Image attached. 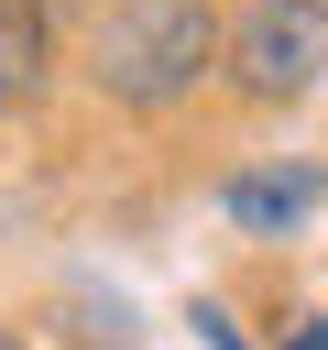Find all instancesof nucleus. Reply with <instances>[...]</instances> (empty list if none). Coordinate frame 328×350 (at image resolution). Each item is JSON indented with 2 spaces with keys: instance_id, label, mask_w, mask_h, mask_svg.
<instances>
[{
  "instance_id": "nucleus-1",
  "label": "nucleus",
  "mask_w": 328,
  "mask_h": 350,
  "mask_svg": "<svg viewBox=\"0 0 328 350\" xmlns=\"http://www.w3.org/2000/svg\"><path fill=\"white\" fill-rule=\"evenodd\" d=\"M219 0H109L87 33H77V66H87V88L109 98V109H131V120H164V109H186L208 77H219Z\"/></svg>"
},
{
  "instance_id": "nucleus-2",
  "label": "nucleus",
  "mask_w": 328,
  "mask_h": 350,
  "mask_svg": "<svg viewBox=\"0 0 328 350\" xmlns=\"http://www.w3.org/2000/svg\"><path fill=\"white\" fill-rule=\"evenodd\" d=\"M219 77L251 109H295L328 88V0H251L219 33Z\"/></svg>"
},
{
  "instance_id": "nucleus-3",
  "label": "nucleus",
  "mask_w": 328,
  "mask_h": 350,
  "mask_svg": "<svg viewBox=\"0 0 328 350\" xmlns=\"http://www.w3.org/2000/svg\"><path fill=\"white\" fill-rule=\"evenodd\" d=\"M317 197H328V175H317V164H251V175H230V186H219L230 230H251V241L306 230V219H317Z\"/></svg>"
},
{
  "instance_id": "nucleus-4",
  "label": "nucleus",
  "mask_w": 328,
  "mask_h": 350,
  "mask_svg": "<svg viewBox=\"0 0 328 350\" xmlns=\"http://www.w3.org/2000/svg\"><path fill=\"white\" fill-rule=\"evenodd\" d=\"M44 66H55V33L33 0H0V120L44 98Z\"/></svg>"
},
{
  "instance_id": "nucleus-5",
  "label": "nucleus",
  "mask_w": 328,
  "mask_h": 350,
  "mask_svg": "<svg viewBox=\"0 0 328 350\" xmlns=\"http://www.w3.org/2000/svg\"><path fill=\"white\" fill-rule=\"evenodd\" d=\"M197 328H208V350H241V328H230L219 306H197Z\"/></svg>"
},
{
  "instance_id": "nucleus-6",
  "label": "nucleus",
  "mask_w": 328,
  "mask_h": 350,
  "mask_svg": "<svg viewBox=\"0 0 328 350\" xmlns=\"http://www.w3.org/2000/svg\"><path fill=\"white\" fill-rule=\"evenodd\" d=\"M284 350H328V317H295V328H284Z\"/></svg>"
},
{
  "instance_id": "nucleus-7",
  "label": "nucleus",
  "mask_w": 328,
  "mask_h": 350,
  "mask_svg": "<svg viewBox=\"0 0 328 350\" xmlns=\"http://www.w3.org/2000/svg\"><path fill=\"white\" fill-rule=\"evenodd\" d=\"M0 350H33V339H22V328H0Z\"/></svg>"
}]
</instances>
